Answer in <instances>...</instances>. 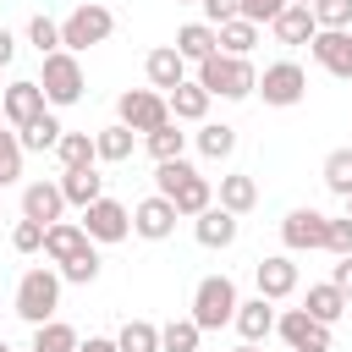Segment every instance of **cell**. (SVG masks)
<instances>
[{"instance_id": "obj_48", "label": "cell", "mask_w": 352, "mask_h": 352, "mask_svg": "<svg viewBox=\"0 0 352 352\" xmlns=\"http://www.w3.org/2000/svg\"><path fill=\"white\" fill-rule=\"evenodd\" d=\"M231 352H258V341H242V346H231Z\"/></svg>"}, {"instance_id": "obj_46", "label": "cell", "mask_w": 352, "mask_h": 352, "mask_svg": "<svg viewBox=\"0 0 352 352\" xmlns=\"http://www.w3.org/2000/svg\"><path fill=\"white\" fill-rule=\"evenodd\" d=\"M77 352H121V346H116V336H88Z\"/></svg>"}, {"instance_id": "obj_8", "label": "cell", "mask_w": 352, "mask_h": 352, "mask_svg": "<svg viewBox=\"0 0 352 352\" xmlns=\"http://www.w3.org/2000/svg\"><path fill=\"white\" fill-rule=\"evenodd\" d=\"M275 330H280L286 352H330V324L314 319L308 308H286V314L275 319Z\"/></svg>"}, {"instance_id": "obj_29", "label": "cell", "mask_w": 352, "mask_h": 352, "mask_svg": "<svg viewBox=\"0 0 352 352\" xmlns=\"http://www.w3.org/2000/svg\"><path fill=\"white\" fill-rule=\"evenodd\" d=\"M82 341H77V330L66 324V319H44V324H33V346L28 352H77Z\"/></svg>"}, {"instance_id": "obj_26", "label": "cell", "mask_w": 352, "mask_h": 352, "mask_svg": "<svg viewBox=\"0 0 352 352\" xmlns=\"http://www.w3.org/2000/svg\"><path fill=\"white\" fill-rule=\"evenodd\" d=\"M302 308L314 314V319H324V324H336L346 308H352V297L336 286V280H319V286H308V297H302Z\"/></svg>"}, {"instance_id": "obj_41", "label": "cell", "mask_w": 352, "mask_h": 352, "mask_svg": "<svg viewBox=\"0 0 352 352\" xmlns=\"http://www.w3.org/2000/svg\"><path fill=\"white\" fill-rule=\"evenodd\" d=\"M324 253L346 258L352 253V214H330V236H324Z\"/></svg>"}, {"instance_id": "obj_43", "label": "cell", "mask_w": 352, "mask_h": 352, "mask_svg": "<svg viewBox=\"0 0 352 352\" xmlns=\"http://www.w3.org/2000/svg\"><path fill=\"white\" fill-rule=\"evenodd\" d=\"M280 11H286V0H236V16H248V22H258V28H270Z\"/></svg>"}, {"instance_id": "obj_20", "label": "cell", "mask_w": 352, "mask_h": 352, "mask_svg": "<svg viewBox=\"0 0 352 352\" xmlns=\"http://www.w3.org/2000/svg\"><path fill=\"white\" fill-rule=\"evenodd\" d=\"M60 192L72 209H88L94 198H104V176L94 165H72V170H60Z\"/></svg>"}, {"instance_id": "obj_16", "label": "cell", "mask_w": 352, "mask_h": 352, "mask_svg": "<svg viewBox=\"0 0 352 352\" xmlns=\"http://www.w3.org/2000/svg\"><path fill=\"white\" fill-rule=\"evenodd\" d=\"M22 214H28V220H44V226L66 220V192H60V182H28V187H22Z\"/></svg>"}, {"instance_id": "obj_28", "label": "cell", "mask_w": 352, "mask_h": 352, "mask_svg": "<svg viewBox=\"0 0 352 352\" xmlns=\"http://www.w3.org/2000/svg\"><path fill=\"white\" fill-rule=\"evenodd\" d=\"M198 154L204 160H231L236 154V126L231 121H198Z\"/></svg>"}, {"instance_id": "obj_21", "label": "cell", "mask_w": 352, "mask_h": 352, "mask_svg": "<svg viewBox=\"0 0 352 352\" xmlns=\"http://www.w3.org/2000/svg\"><path fill=\"white\" fill-rule=\"evenodd\" d=\"M94 236L82 231V220H55V226H44V258H55V264H66L77 248H88Z\"/></svg>"}, {"instance_id": "obj_36", "label": "cell", "mask_w": 352, "mask_h": 352, "mask_svg": "<svg viewBox=\"0 0 352 352\" xmlns=\"http://www.w3.org/2000/svg\"><path fill=\"white\" fill-rule=\"evenodd\" d=\"M116 346H121V352H160V324H148V319H126V324L116 330Z\"/></svg>"}, {"instance_id": "obj_25", "label": "cell", "mask_w": 352, "mask_h": 352, "mask_svg": "<svg viewBox=\"0 0 352 352\" xmlns=\"http://www.w3.org/2000/svg\"><path fill=\"white\" fill-rule=\"evenodd\" d=\"M220 209H231V214H253V209H258V182H253L248 170L220 176Z\"/></svg>"}, {"instance_id": "obj_12", "label": "cell", "mask_w": 352, "mask_h": 352, "mask_svg": "<svg viewBox=\"0 0 352 352\" xmlns=\"http://www.w3.org/2000/svg\"><path fill=\"white\" fill-rule=\"evenodd\" d=\"M176 220H182V209H176L165 192H154V198L132 204V231H138L143 242H165V236L176 231Z\"/></svg>"}, {"instance_id": "obj_7", "label": "cell", "mask_w": 352, "mask_h": 352, "mask_svg": "<svg viewBox=\"0 0 352 352\" xmlns=\"http://www.w3.org/2000/svg\"><path fill=\"white\" fill-rule=\"evenodd\" d=\"M253 94H264V104H275V110H292L308 94V72L297 60H275V66H264V77H258Z\"/></svg>"}, {"instance_id": "obj_27", "label": "cell", "mask_w": 352, "mask_h": 352, "mask_svg": "<svg viewBox=\"0 0 352 352\" xmlns=\"http://www.w3.org/2000/svg\"><path fill=\"white\" fill-rule=\"evenodd\" d=\"M176 50L198 66V60H209L214 50H220V33H214V22H187V28H176Z\"/></svg>"}, {"instance_id": "obj_9", "label": "cell", "mask_w": 352, "mask_h": 352, "mask_svg": "<svg viewBox=\"0 0 352 352\" xmlns=\"http://www.w3.org/2000/svg\"><path fill=\"white\" fill-rule=\"evenodd\" d=\"M50 110V99H44V82L38 77H16V82H6V94H0V116L22 132L28 121H38Z\"/></svg>"}, {"instance_id": "obj_1", "label": "cell", "mask_w": 352, "mask_h": 352, "mask_svg": "<svg viewBox=\"0 0 352 352\" xmlns=\"http://www.w3.org/2000/svg\"><path fill=\"white\" fill-rule=\"evenodd\" d=\"M198 82L214 94V99H248L253 88H258V72H253V60L248 55H226V50H214L209 60H198Z\"/></svg>"}, {"instance_id": "obj_17", "label": "cell", "mask_w": 352, "mask_h": 352, "mask_svg": "<svg viewBox=\"0 0 352 352\" xmlns=\"http://www.w3.org/2000/svg\"><path fill=\"white\" fill-rule=\"evenodd\" d=\"M236 231H242V214H231V209H220V204H209V209L192 220L198 248H231V242H236Z\"/></svg>"}, {"instance_id": "obj_10", "label": "cell", "mask_w": 352, "mask_h": 352, "mask_svg": "<svg viewBox=\"0 0 352 352\" xmlns=\"http://www.w3.org/2000/svg\"><path fill=\"white\" fill-rule=\"evenodd\" d=\"M82 231L94 236V242H126L132 236V209L126 204H116V198H94L88 209H82Z\"/></svg>"}, {"instance_id": "obj_49", "label": "cell", "mask_w": 352, "mask_h": 352, "mask_svg": "<svg viewBox=\"0 0 352 352\" xmlns=\"http://www.w3.org/2000/svg\"><path fill=\"white\" fill-rule=\"evenodd\" d=\"M286 6H314V0H286Z\"/></svg>"}, {"instance_id": "obj_37", "label": "cell", "mask_w": 352, "mask_h": 352, "mask_svg": "<svg viewBox=\"0 0 352 352\" xmlns=\"http://www.w3.org/2000/svg\"><path fill=\"white\" fill-rule=\"evenodd\" d=\"M319 176H324V187H330L336 198H352V148H330Z\"/></svg>"}, {"instance_id": "obj_52", "label": "cell", "mask_w": 352, "mask_h": 352, "mask_svg": "<svg viewBox=\"0 0 352 352\" xmlns=\"http://www.w3.org/2000/svg\"><path fill=\"white\" fill-rule=\"evenodd\" d=\"M0 352H11V346H6V341H0Z\"/></svg>"}, {"instance_id": "obj_40", "label": "cell", "mask_w": 352, "mask_h": 352, "mask_svg": "<svg viewBox=\"0 0 352 352\" xmlns=\"http://www.w3.org/2000/svg\"><path fill=\"white\" fill-rule=\"evenodd\" d=\"M11 248H16V253H44V220H28V214H22V220L11 226Z\"/></svg>"}, {"instance_id": "obj_35", "label": "cell", "mask_w": 352, "mask_h": 352, "mask_svg": "<svg viewBox=\"0 0 352 352\" xmlns=\"http://www.w3.org/2000/svg\"><path fill=\"white\" fill-rule=\"evenodd\" d=\"M198 319L187 314V319H170V324H160V352H198Z\"/></svg>"}, {"instance_id": "obj_2", "label": "cell", "mask_w": 352, "mask_h": 352, "mask_svg": "<svg viewBox=\"0 0 352 352\" xmlns=\"http://www.w3.org/2000/svg\"><path fill=\"white\" fill-rule=\"evenodd\" d=\"M11 308H16V319H28V324L55 319V308H60V270H44V264H38V270H22Z\"/></svg>"}, {"instance_id": "obj_50", "label": "cell", "mask_w": 352, "mask_h": 352, "mask_svg": "<svg viewBox=\"0 0 352 352\" xmlns=\"http://www.w3.org/2000/svg\"><path fill=\"white\" fill-rule=\"evenodd\" d=\"M0 192H6V187H0ZM0 226H6V204H0Z\"/></svg>"}, {"instance_id": "obj_4", "label": "cell", "mask_w": 352, "mask_h": 352, "mask_svg": "<svg viewBox=\"0 0 352 352\" xmlns=\"http://www.w3.org/2000/svg\"><path fill=\"white\" fill-rule=\"evenodd\" d=\"M116 33V16H110V6H99V0H88V6H77L66 22H60V50H72V55H82V50H94V44H104Z\"/></svg>"}, {"instance_id": "obj_51", "label": "cell", "mask_w": 352, "mask_h": 352, "mask_svg": "<svg viewBox=\"0 0 352 352\" xmlns=\"http://www.w3.org/2000/svg\"><path fill=\"white\" fill-rule=\"evenodd\" d=\"M176 6H198V0H176Z\"/></svg>"}, {"instance_id": "obj_53", "label": "cell", "mask_w": 352, "mask_h": 352, "mask_svg": "<svg viewBox=\"0 0 352 352\" xmlns=\"http://www.w3.org/2000/svg\"><path fill=\"white\" fill-rule=\"evenodd\" d=\"M346 214H352V198H346Z\"/></svg>"}, {"instance_id": "obj_18", "label": "cell", "mask_w": 352, "mask_h": 352, "mask_svg": "<svg viewBox=\"0 0 352 352\" xmlns=\"http://www.w3.org/2000/svg\"><path fill=\"white\" fill-rule=\"evenodd\" d=\"M209 99H214V94H209L198 77H187V82H176V88L165 94V104H170V121H192V126L209 116Z\"/></svg>"}, {"instance_id": "obj_54", "label": "cell", "mask_w": 352, "mask_h": 352, "mask_svg": "<svg viewBox=\"0 0 352 352\" xmlns=\"http://www.w3.org/2000/svg\"><path fill=\"white\" fill-rule=\"evenodd\" d=\"M0 94H6V88H0Z\"/></svg>"}, {"instance_id": "obj_6", "label": "cell", "mask_w": 352, "mask_h": 352, "mask_svg": "<svg viewBox=\"0 0 352 352\" xmlns=\"http://www.w3.org/2000/svg\"><path fill=\"white\" fill-rule=\"evenodd\" d=\"M116 121H126L138 138H148L154 126H165V121H170V104H165V94H160V88H126V94L116 99Z\"/></svg>"}, {"instance_id": "obj_38", "label": "cell", "mask_w": 352, "mask_h": 352, "mask_svg": "<svg viewBox=\"0 0 352 352\" xmlns=\"http://www.w3.org/2000/svg\"><path fill=\"white\" fill-rule=\"evenodd\" d=\"M22 154H28V148H22L16 126H11V132L0 126V187H11V182L22 176Z\"/></svg>"}, {"instance_id": "obj_24", "label": "cell", "mask_w": 352, "mask_h": 352, "mask_svg": "<svg viewBox=\"0 0 352 352\" xmlns=\"http://www.w3.org/2000/svg\"><path fill=\"white\" fill-rule=\"evenodd\" d=\"M94 148H99V160H104V165H121V160H132L138 132H132L126 121H110V126H99V132H94Z\"/></svg>"}, {"instance_id": "obj_45", "label": "cell", "mask_w": 352, "mask_h": 352, "mask_svg": "<svg viewBox=\"0 0 352 352\" xmlns=\"http://www.w3.org/2000/svg\"><path fill=\"white\" fill-rule=\"evenodd\" d=\"M330 280H336V286H341V292H346V297H352V253H346V258H341V264H336V275H330Z\"/></svg>"}, {"instance_id": "obj_34", "label": "cell", "mask_w": 352, "mask_h": 352, "mask_svg": "<svg viewBox=\"0 0 352 352\" xmlns=\"http://www.w3.org/2000/svg\"><path fill=\"white\" fill-rule=\"evenodd\" d=\"M60 280H72V286H94V280H99V242L77 248V253L60 264Z\"/></svg>"}, {"instance_id": "obj_47", "label": "cell", "mask_w": 352, "mask_h": 352, "mask_svg": "<svg viewBox=\"0 0 352 352\" xmlns=\"http://www.w3.org/2000/svg\"><path fill=\"white\" fill-rule=\"evenodd\" d=\"M11 55H16V38L0 28V66H11Z\"/></svg>"}, {"instance_id": "obj_42", "label": "cell", "mask_w": 352, "mask_h": 352, "mask_svg": "<svg viewBox=\"0 0 352 352\" xmlns=\"http://www.w3.org/2000/svg\"><path fill=\"white\" fill-rule=\"evenodd\" d=\"M319 28H352V0H314Z\"/></svg>"}, {"instance_id": "obj_11", "label": "cell", "mask_w": 352, "mask_h": 352, "mask_svg": "<svg viewBox=\"0 0 352 352\" xmlns=\"http://www.w3.org/2000/svg\"><path fill=\"white\" fill-rule=\"evenodd\" d=\"M324 236H330V214H319V209H286V220H280V242L292 248V253H319L324 248Z\"/></svg>"}, {"instance_id": "obj_32", "label": "cell", "mask_w": 352, "mask_h": 352, "mask_svg": "<svg viewBox=\"0 0 352 352\" xmlns=\"http://www.w3.org/2000/svg\"><path fill=\"white\" fill-rule=\"evenodd\" d=\"M143 148L154 154V165H160V160H182V148H187V132H182V121H165V126H154V132L143 138Z\"/></svg>"}, {"instance_id": "obj_44", "label": "cell", "mask_w": 352, "mask_h": 352, "mask_svg": "<svg viewBox=\"0 0 352 352\" xmlns=\"http://www.w3.org/2000/svg\"><path fill=\"white\" fill-rule=\"evenodd\" d=\"M198 6H204V22H214V28L236 16V0H198Z\"/></svg>"}, {"instance_id": "obj_5", "label": "cell", "mask_w": 352, "mask_h": 352, "mask_svg": "<svg viewBox=\"0 0 352 352\" xmlns=\"http://www.w3.org/2000/svg\"><path fill=\"white\" fill-rule=\"evenodd\" d=\"M38 82H44V99H50L55 110L77 104V99H82V88H88V77H82V60H77L72 50H55V55H44V72H38Z\"/></svg>"}, {"instance_id": "obj_22", "label": "cell", "mask_w": 352, "mask_h": 352, "mask_svg": "<svg viewBox=\"0 0 352 352\" xmlns=\"http://www.w3.org/2000/svg\"><path fill=\"white\" fill-rule=\"evenodd\" d=\"M275 319H280V314L270 308V297H248V302H236V319H231V324H236L242 341H264V336L275 330Z\"/></svg>"}, {"instance_id": "obj_31", "label": "cell", "mask_w": 352, "mask_h": 352, "mask_svg": "<svg viewBox=\"0 0 352 352\" xmlns=\"http://www.w3.org/2000/svg\"><path fill=\"white\" fill-rule=\"evenodd\" d=\"M214 33H220V50L226 55H253V44H258V22H248V16H231Z\"/></svg>"}, {"instance_id": "obj_30", "label": "cell", "mask_w": 352, "mask_h": 352, "mask_svg": "<svg viewBox=\"0 0 352 352\" xmlns=\"http://www.w3.org/2000/svg\"><path fill=\"white\" fill-rule=\"evenodd\" d=\"M16 138H22V148H33V154H50V148L66 138V126L55 121V110H44V116H38V121H28Z\"/></svg>"}, {"instance_id": "obj_13", "label": "cell", "mask_w": 352, "mask_h": 352, "mask_svg": "<svg viewBox=\"0 0 352 352\" xmlns=\"http://www.w3.org/2000/svg\"><path fill=\"white\" fill-rule=\"evenodd\" d=\"M308 50H314V60H319L330 77L352 82V28H319Z\"/></svg>"}, {"instance_id": "obj_33", "label": "cell", "mask_w": 352, "mask_h": 352, "mask_svg": "<svg viewBox=\"0 0 352 352\" xmlns=\"http://www.w3.org/2000/svg\"><path fill=\"white\" fill-rule=\"evenodd\" d=\"M55 154H60V170H72V165H99L94 132H66V138L55 143Z\"/></svg>"}, {"instance_id": "obj_23", "label": "cell", "mask_w": 352, "mask_h": 352, "mask_svg": "<svg viewBox=\"0 0 352 352\" xmlns=\"http://www.w3.org/2000/svg\"><path fill=\"white\" fill-rule=\"evenodd\" d=\"M170 204L182 209V220H198V214L214 204V187H209V176H198V170H192V176H182V182L170 187Z\"/></svg>"}, {"instance_id": "obj_3", "label": "cell", "mask_w": 352, "mask_h": 352, "mask_svg": "<svg viewBox=\"0 0 352 352\" xmlns=\"http://www.w3.org/2000/svg\"><path fill=\"white\" fill-rule=\"evenodd\" d=\"M236 280L231 275H204L198 286H192V319H198V330H220V324H231L236 319Z\"/></svg>"}, {"instance_id": "obj_19", "label": "cell", "mask_w": 352, "mask_h": 352, "mask_svg": "<svg viewBox=\"0 0 352 352\" xmlns=\"http://www.w3.org/2000/svg\"><path fill=\"white\" fill-rule=\"evenodd\" d=\"M270 33L280 38V44H314V33H319V16H314V6H286L275 22H270Z\"/></svg>"}, {"instance_id": "obj_14", "label": "cell", "mask_w": 352, "mask_h": 352, "mask_svg": "<svg viewBox=\"0 0 352 352\" xmlns=\"http://www.w3.org/2000/svg\"><path fill=\"white\" fill-rule=\"evenodd\" d=\"M187 55L176 50V44H160V50H148L143 55V77H148V88H160V94H170L176 82H187Z\"/></svg>"}, {"instance_id": "obj_39", "label": "cell", "mask_w": 352, "mask_h": 352, "mask_svg": "<svg viewBox=\"0 0 352 352\" xmlns=\"http://www.w3.org/2000/svg\"><path fill=\"white\" fill-rule=\"evenodd\" d=\"M28 44H33L38 55H55V50H60V22H50V16L38 11V16L28 22Z\"/></svg>"}, {"instance_id": "obj_15", "label": "cell", "mask_w": 352, "mask_h": 352, "mask_svg": "<svg viewBox=\"0 0 352 352\" xmlns=\"http://www.w3.org/2000/svg\"><path fill=\"white\" fill-rule=\"evenodd\" d=\"M253 280H258V297H270V302L292 297V292H297V264H292V253L258 258V264H253Z\"/></svg>"}]
</instances>
